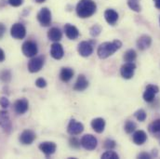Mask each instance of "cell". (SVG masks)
Listing matches in <instances>:
<instances>
[{
  "instance_id": "obj_16",
  "label": "cell",
  "mask_w": 160,
  "mask_h": 159,
  "mask_svg": "<svg viewBox=\"0 0 160 159\" xmlns=\"http://www.w3.org/2000/svg\"><path fill=\"white\" fill-rule=\"evenodd\" d=\"M50 55L55 60H61L64 55L62 46L58 42H54L50 47Z\"/></svg>"
},
{
  "instance_id": "obj_18",
  "label": "cell",
  "mask_w": 160,
  "mask_h": 159,
  "mask_svg": "<svg viewBox=\"0 0 160 159\" xmlns=\"http://www.w3.org/2000/svg\"><path fill=\"white\" fill-rule=\"evenodd\" d=\"M104 18L110 25H115L118 20V13L112 8H108L104 12Z\"/></svg>"
},
{
  "instance_id": "obj_10",
  "label": "cell",
  "mask_w": 160,
  "mask_h": 159,
  "mask_svg": "<svg viewBox=\"0 0 160 159\" xmlns=\"http://www.w3.org/2000/svg\"><path fill=\"white\" fill-rule=\"evenodd\" d=\"M84 130V126L82 123H80L76 119H71L68 127H67V132L72 135V136H76V135H79L80 133H82Z\"/></svg>"
},
{
  "instance_id": "obj_41",
  "label": "cell",
  "mask_w": 160,
  "mask_h": 159,
  "mask_svg": "<svg viewBox=\"0 0 160 159\" xmlns=\"http://www.w3.org/2000/svg\"><path fill=\"white\" fill-rule=\"evenodd\" d=\"M154 3H155L156 7L160 9V0H154Z\"/></svg>"
},
{
  "instance_id": "obj_37",
  "label": "cell",
  "mask_w": 160,
  "mask_h": 159,
  "mask_svg": "<svg viewBox=\"0 0 160 159\" xmlns=\"http://www.w3.org/2000/svg\"><path fill=\"white\" fill-rule=\"evenodd\" d=\"M8 4L12 7H20L23 3V0H8Z\"/></svg>"
},
{
  "instance_id": "obj_4",
  "label": "cell",
  "mask_w": 160,
  "mask_h": 159,
  "mask_svg": "<svg viewBox=\"0 0 160 159\" xmlns=\"http://www.w3.org/2000/svg\"><path fill=\"white\" fill-rule=\"evenodd\" d=\"M97 145H98V141L95 138V136L91 134H86L81 139V146L88 151H92L96 149Z\"/></svg>"
},
{
  "instance_id": "obj_29",
  "label": "cell",
  "mask_w": 160,
  "mask_h": 159,
  "mask_svg": "<svg viewBox=\"0 0 160 159\" xmlns=\"http://www.w3.org/2000/svg\"><path fill=\"white\" fill-rule=\"evenodd\" d=\"M102 158L118 159L119 158V157H118V155L116 152H114V151H112V150H107L104 154H102Z\"/></svg>"
},
{
  "instance_id": "obj_24",
  "label": "cell",
  "mask_w": 160,
  "mask_h": 159,
  "mask_svg": "<svg viewBox=\"0 0 160 159\" xmlns=\"http://www.w3.org/2000/svg\"><path fill=\"white\" fill-rule=\"evenodd\" d=\"M74 77V70L69 67H63L60 73V78L62 82H69Z\"/></svg>"
},
{
  "instance_id": "obj_23",
  "label": "cell",
  "mask_w": 160,
  "mask_h": 159,
  "mask_svg": "<svg viewBox=\"0 0 160 159\" xmlns=\"http://www.w3.org/2000/svg\"><path fill=\"white\" fill-rule=\"evenodd\" d=\"M88 87V81L87 80L86 77L83 75H80L78 77V80L74 86V89L77 91H83Z\"/></svg>"
},
{
  "instance_id": "obj_35",
  "label": "cell",
  "mask_w": 160,
  "mask_h": 159,
  "mask_svg": "<svg viewBox=\"0 0 160 159\" xmlns=\"http://www.w3.org/2000/svg\"><path fill=\"white\" fill-rule=\"evenodd\" d=\"M36 86L38 87H40V88H44V87H47V81L44 79V78H42V77L38 78L37 81H36Z\"/></svg>"
},
{
  "instance_id": "obj_3",
  "label": "cell",
  "mask_w": 160,
  "mask_h": 159,
  "mask_svg": "<svg viewBox=\"0 0 160 159\" xmlns=\"http://www.w3.org/2000/svg\"><path fill=\"white\" fill-rule=\"evenodd\" d=\"M22 50L23 55L25 57H28V58L35 57L38 54V45L34 41H25L22 44Z\"/></svg>"
},
{
  "instance_id": "obj_13",
  "label": "cell",
  "mask_w": 160,
  "mask_h": 159,
  "mask_svg": "<svg viewBox=\"0 0 160 159\" xmlns=\"http://www.w3.org/2000/svg\"><path fill=\"white\" fill-rule=\"evenodd\" d=\"M36 138H37L36 133L33 130L26 129L22 131V133L20 135V142L23 145H30L35 142Z\"/></svg>"
},
{
  "instance_id": "obj_22",
  "label": "cell",
  "mask_w": 160,
  "mask_h": 159,
  "mask_svg": "<svg viewBox=\"0 0 160 159\" xmlns=\"http://www.w3.org/2000/svg\"><path fill=\"white\" fill-rule=\"evenodd\" d=\"M48 37L50 41L53 42H59L62 37V31L57 28V27H52L48 30Z\"/></svg>"
},
{
  "instance_id": "obj_33",
  "label": "cell",
  "mask_w": 160,
  "mask_h": 159,
  "mask_svg": "<svg viewBox=\"0 0 160 159\" xmlns=\"http://www.w3.org/2000/svg\"><path fill=\"white\" fill-rule=\"evenodd\" d=\"M134 117L137 118V120H139V121H141V122H143V121H145L146 117H147L145 111H144V110H142V109H140V110H138V111H137V112L134 114Z\"/></svg>"
},
{
  "instance_id": "obj_9",
  "label": "cell",
  "mask_w": 160,
  "mask_h": 159,
  "mask_svg": "<svg viewBox=\"0 0 160 159\" xmlns=\"http://www.w3.org/2000/svg\"><path fill=\"white\" fill-rule=\"evenodd\" d=\"M0 127L6 133H10L12 129V124L7 111H0Z\"/></svg>"
},
{
  "instance_id": "obj_7",
  "label": "cell",
  "mask_w": 160,
  "mask_h": 159,
  "mask_svg": "<svg viewBox=\"0 0 160 159\" xmlns=\"http://www.w3.org/2000/svg\"><path fill=\"white\" fill-rule=\"evenodd\" d=\"M136 65L133 62H126L120 68V75L125 79H130L134 76Z\"/></svg>"
},
{
  "instance_id": "obj_21",
  "label": "cell",
  "mask_w": 160,
  "mask_h": 159,
  "mask_svg": "<svg viewBox=\"0 0 160 159\" xmlns=\"http://www.w3.org/2000/svg\"><path fill=\"white\" fill-rule=\"evenodd\" d=\"M91 127L93 128V130L97 133H102L103 132L104 128H105V120L101 117L95 118L91 121Z\"/></svg>"
},
{
  "instance_id": "obj_14",
  "label": "cell",
  "mask_w": 160,
  "mask_h": 159,
  "mask_svg": "<svg viewBox=\"0 0 160 159\" xmlns=\"http://www.w3.org/2000/svg\"><path fill=\"white\" fill-rule=\"evenodd\" d=\"M39 149L47 157H48L56 152L57 145L52 142H44L39 144Z\"/></svg>"
},
{
  "instance_id": "obj_15",
  "label": "cell",
  "mask_w": 160,
  "mask_h": 159,
  "mask_svg": "<svg viewBox=\"0 0 160 159\" xmlns=\"http://www.w3.org/2000/svg\"><path fill=\"white\" fill-rule=\"evenodd\" d=\"M29 108V102L26 99H19L14 103V111L18 115H23L28 111Z\"/></svg>"
},
{
  "instance_id": "obj_30",
  "label": "cell",
  "mask_w": 160,
  "mask_h": 159,
  "mask_svg": "<svg viewBox=\"0 0 160 159\" xmlns=\"http://www.w3.org/2000/svg\"><path fill=\"white\" fill-rule=\"evenodd\" d=\"M101 32H102V27H101L99 24H94V25L89 29V34H90V36L93 37H98V36L101 34Z\"/></svg>"
},
{
  "instance_id": "obj_38",
  "label": "cell",
  "mask_w": 160,
  "mask_h": 159,
  "mask_svg": "<svg viewBox=\"0 0 160 159\" xmlns=\"http://www.w3.org/2000/svg\"><path fill=\"white\" fill-rule=\"evenodd\" d=\"M137 157L140 159H151L152 157H151L150 154H147V153H141V154L138 155Z\"/></svg>"
},
{
  "instance_id": "obj_6",
  "label": "cell",
  "mask_w": 160,
  "mask_h": 159,
  "mask_svg": "<svg viewBox=\"0 0 160 159\" xmlns=\"http://www.w3.org/2000/svg\"><path fill=\"white\" fill-rule=\"evenodd\" d=\"M38 20L39 23L44 26L48 27L51 23V12L48 7H43L40 9V11L38 14Z\"/></svg>"
},
{
  "instance_id": "obj_27",
  "label": "cell",
  "mask_w": 160,
  "mask_h": 159,
  "mask_svg": "<svg viewBox=\"0 0 160 159\" xmlns=\"http://www.w3.org/2000/svg\"><path fill=\"white\" fill-rule=\"evenodd\" d=\"M137 126L136 124L133 122V121H130V120H128L126 123H125V126H124V128H125V131L128 133V134H130L132 132L135 131Z\"/></svg>"
},
{
  "instance_id": "obj_25",
  "label": "cell",
  "mask_w": 160,
  "mask_h": 159,
  "mask_svg": "<svg viewBox=\"0 0 160 159\" xmlns=\"http://www.w3.org/2000/svg\"><path fill=\"white\" fill-rule=\"evenodd\" d=\"M149 131L157 138H160V119H156L149 125Z\"/></svg>"
},
{
  "instance_id": "obj_39",
  "label": "cell",
  "mask_w": 160,
  "mask_h": 159,
  "mask_svg": "<svg viewBox=\"0 0 160 159\" xmlns=\"http://www.w3.org/2000/svg\"><path fill=\"white\" fill-rule=\"evenodd\" d=\"M5 33H6V26L3 23L0 22V39H2V37H4Z\"/></svg>"
},
{
  "instance_id": "obj_34",
  "label": "cell",
  "mask_w": 160,
  "mask_h": 159,
  "mask_svg": "<svg viewBox=\"0 0 160 159\" xmlns=\"http://www.w3.org/2000/svg\"><path fill=\"white\" fill-rule=\"evenodd\" d=\"M0 78L3 82H9L10 79H11V74L8 70H4L0 73Z\"/></svg>"
},
{
  "instance_id": "obj_1",
  "label": "cell",
  "mask_w": 160,
  "mask_h": 159,
  "mask_svg": "<svg viewBox=\"0 0 160 159\" xmlns=\"http://www.w3.org/2000/svg\"><path fill=\"white\" fill-rule=\"evenodd\" d=\"M122 47V42L120 40H114L112 42H104L101 44L98 47L97 54L100 59H107L116 53Z\"/></svg>"
},
{
  "instance_id": "obj_17",
  "label": "cell",
  "mask_w": 160,
  "mask_h": 159,
  "mask_svg": "<svg viewBox=\"0 0 160 159\" xmlns=\"http://www.w3.org/2000/svg\"><path fill=\"white\" fill-rule=\"evenodd\" d=\"M64 32H65L66 37L71 40H76L79 37V31H78V29L75 25H72L70 23L65 24V26H64Z\"/></svg>"
},
{
  "instance_id": "obj_12",
  "label": "cell",
  "mask_w": 160,
  "mask_h": 159,
  "mask_svg": "<svg viewBox=\"0 0 160 159\" xmlns=\"http://www.w3.org/2000/svg\"><path fill=\"white\" fill-rule=\"evenodd\" d=\"M78 51L82 57H89L93 53V46L88 41H82L78 44Z\"/></svg>"
},
{
  "instance_id": "obj_40",
  "label": "cell",
  "mask_w": 160,
  "mask_h": 159,
  "mask_svg": "<svg viewBox=\"0 0 160 159\" xmlns=\"http://www.w3.org/2000/svg\"><path fill=\"white\" fill-rule=\"evenodd\" d=\"M5 60V52L3 51V49L0 48V62H3Z\"/></svg>"
},
{
  "instance_id": "obj_43",
  "label": "cell",
  "mask_w": 160,
  "mask_h": 159,
  "mask_svg": "<svg viewBox=\"0 0 160 159\" xmlns=\"http://www.w3.org/2000/svg\"><path fill=\"white\" fill-rule=\"evenodd\" d=\"M159 22H160V19H159Z\"/></svg>"
},
{
  "instance_id": "obj_31",
  "label": "cell",
  "mask_w": 160,
  "mask_h": 159,
  "mask_svg": "<svg viewBox=\"0 0 160 159\" xmlns=\"http://www.w3.org/2000/svg\"><path fill=\"white\" fill-rule=\"evenodd\" d=\"M69 145L74 149H79L80 146H81V141H79L76 137H72L69 140Z\"/></svg>"
},
{
  "instance_id": "obj_36",
  "label": "cell",
  "mask_w": 160,
  "mask_h": 159,
  "mask_svg": "<svg viewBox=\"0 0 160 159\" xmlns=\"http://www.w3.org/2000/svg\"><path fill=\"white\" fill-rule=\"evenodd\" d=\"M0 105L3 108H8L9 106V101L6 97H2L0 98Z\"/></svg>"
},
{
  "instance_id": "obj_8",
  "label": "cell",
  "mask_w": 160,
  "mask_h": 159,
  "mask_svg": "<svg viewBox=\"0 0 160 159\" xmlns=\"http://www.w3.org/2000/svg\"><path fill=\"white\" fill-rule=\"evenodd\" d=\"M44 66V58L40 57H33L28 62V70L31 73H38Z\"/></svg>"
},
{
  "instance_id": "obj_5",
  "label": "cell",
  "mask_w": 160,
  "mask_h": 159,
  "mask_svg": "<svg viewBox=\"0 0 160 159\" xmlns=\"http://www.w3.org/2000/svg\"><path fill=\"white\" fill-rule=\"evenodd\" d=\"M10 35L15 39H23L26 36V28L22 23H14L10 28Z\"/></svg>"
},
{
  "instance_id": "obj_26",
  "label": "cell",
  "mask_w": 160,
  "mask_h": 159,
  "mask_svg": "<svg viewBox=\"0 0 160 159\" xmlns=\"http://www.w3.org/2000/svg\"><path fill=\"white\" fill-rule=\"evenodd\" d=\"M136 58H137V53L134 49H128L124 55V60L127 62H132L136 60Z\"/></svg>"
},
{
  "instance_id": "obj_32",
  "label": "cell",
  "mask_w": 160,
  "mask_h": 159,
  "mask_svg": "<svg viewBox=\"0 0 160 159\" xmlns=\"http://www.w3.org/2000/svg\"><path fill=\"white\" fill-rule=\"evenodd\" d=\"M116 146H117L116 142L111 139H107L103 143V148L106 150H113L114 148H116Z\"/></svg>"
},
{
  "instance_id": "obj_28",
  "label": "cell",
  "mask_w": 160,
  "mask_h": 159,
  "mask_svg": "<svg viewBox=\"0 0 160 159\" xmlns=\"http://www.w3.org/2000/svg\"><path fill=\"white\" fill-rule=\"evenodd\" d=\"M128 5L132 10L136 12L141 11V6L139 4V0H128Z\"/></svg>"
},
{
  "instance_id": "obj_20",
  "label": "cell",
  "mask_w": 160,
  "mask_h": 159,
  "mask_svg": "<svg viewBox=\"0 0 160 159\" xmlns=\"http://www.w3.org/2000/svg\"><path fill=\"white\" fill-rule=\"evenodd\" d=\"M132 140H133L135 144L142 145L147 141V135H146V133L143 130H137V131L134 132Z\"/></svg>"
},
{
  "instance_id": "obj_19",
  "label": "cell",
  "mask_w": 160,
  "mask_h": 159,
  "mask_svg": "<svg viewBox=\"0 0 160 159\" xmlns=\"http://www.w3.org/2000/svg\"><path fill=\"white\" fill-rule=\"evenodd\" d=\"M152 44V38L149 36L143 35L142 37H140L137 40V47L140 50H145L148 47H150Z\"/></svg>"
},
{
  "instance_id": "obj_2",
  "label": "cell",
  "mask_w": 160,
  "mask_h": 159,
  "mask_svg": "<svg viewBox=\"0 0 160 159\" xmlns=\"http://www.w3.org/2000/svg\"><path fill=\"white\" fill-rule=\"evenodd\" d=\"M97 9V5L93 0H80L77 5V14L82 19L91 17Z\"/></svg>"
},
{
  "instance_id": "obj_42",
  "label": "cell",
  "mask_w": 160,
  "mask_h": 159,
  "mask_svg": "<svg viewBox=\"0 0 160 159\" xmlns=\"http://www.w3.org/2000/svg\"><path fill=\"white\" fill-rule=\"evenodd\" d=\"M46 0H36V2H38V3H43V2H45Z\"/></svg>"
},
{
  "instance_id": "obj_11",
  "label": "cell",
  "mask_w": 160,
  "mask_h": 159,
  "mask_svg": "<svg viewBox=\"0 0 160 159\" xmlns=\"http://www.w3.org/2000/svg\"><path fill=\"white\" fill-rule=\"evenodd\" d=\"M159 88L155 85H148L143 92V100L147 102H152L155 100L156 95L158 93Z\"/></svg>"
}]
</instances>
